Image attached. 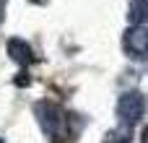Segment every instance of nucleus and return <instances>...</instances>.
I'll list each match as a JSON object with an SVG mask.
<instances>
[{
	"instance_id": "1",
	"label": "nucleus",
	"mask_w": 148,
	"mask_h": 143,
	"mask_svg": "<svg viewBox=\"0 0 148 143\" xmlns=\"http://www.w3.org/2000/svg\"><path fill=\"white\" fill-rule=\"evenodd\" d=\"M143 115H146V96L140 91H125L117 99V117L122 120V125H135L140 122Z\"/></svg>"
},
{
	"instance_id": "2",
	"label": "nucleus",
	"mask_w": 148,
	"mask_h": 143,
	"mask_svg": "<svg viewBox=\"0 0 148 143\" xmlns=\"http://www.w3.org/2000/svg\"><path fill=\"white\" fill-rule=\"evenodd\" d=\"M34 115H36L39 128L47 135H60V130H62V112H60V107L55 102H36L34 104Z\"/></svg>"
},
{
	"instance_id": "3",
	"label": "nucleus",
	"mask_w": 148,
	"mask_h": 143,
	"mask_svg": "<svg viewBox=\"0 0 148 143\" xmlns=\"http://www.w3.org/2000/svg\"><path fill=\"white\" fill-rule=\"evenodd\" d=\"M125 52L135 60L148 57V29L146 26H130L125 31Z\"/></svg>"
},
{
	"instance_id": "4",
	"label": "nucleus",
	"mask_w": 148,
	"mask_h": 143,
	"mask_svg": "<svg viewBox=\"0 0 148 143\" xmlns=\"http://www.w3.org/2000/svg\"><path fill=\"white\" fill-rule=\"evenodd\" d=\"M5 50H8V55H10V60L13 63H18V65H31L34 60H36V55H34V50H31V44L29 42H23V39H8V44H5Z\"/></svg>"
},
{
	"instance_id": "5",
	"label": "nucleus",
	"mask_w": 148,
	"mask_h": 143,
	"mask_svg": "<svg viewBox=\"0 0 148 143\" xmlns=\"http://www.w3.org/2000/svg\"><path fill=\"white\" fill-rule=\"evenodd\" d=\"M133 26H143L148 21V0H130V13H127Z\"/></svg>"
},
{
	"instance_id": "6",
	"label": "nucleus",
	"mask_w": 148,
	"mask_h": 143,
	"mask_svg": "<svg viewBox=\"0 0 148 143\" xmlns=\"http://www.w3.org/2000/svg\"><path fill=\"white\" fill-rule=\"evenodd\" d=\"M130 141H133V125H120L107 135L104 143H130Z\"/></svg>"
},
{
	"instance_id": "7",
	"label": "nucleus",
	"mask_w": 148,
	"mask_h": 143,
	"mask_svg": "<svg viewBox=\"0 0 148 143\" xmlns=\"http://www.w3.org/2000/svg\"><path fill=\"white\" fill-rule=\"evenodd\" d=\"M31 83V78H29V73L26 70H21L18 76H16V86H29Z\"/></svg>"
},
{
	"instance_id": "8",
	"label": "nucleus",
	"mask_w": 148,
	"mask_h": 143,
	"mask_svg": "<svg viewBox=\"0 0 148 143\" xmlns=\"http://www.w3.org/2000/svg\"><path fill=\"white\" fill-rule=\"evenodd\" d=\"M140 143H148V128H143V133H140Z\"/></svg>"
},
{
	"instance_id": "9",
	"label": "nucleus",
	"mask_w": 148,
	"mask_h": 143,
	"mask_svg": "<svg viewBox=\"0 0 148 143\" xmlns=\"http://www.w3.org/2000/svg\"><path fill=\"white\" fill-rule=\"evenodd\" d=\"M5 18V0H0V21Z\"/></svg>"
},
{
	"instance_id": "10",
	"label": "nucleus",
	"mask_w": 148,
	"mask_h": 143,
	"mask_svg": "<svg viewBox=\"0 0 148 143\" xmlns=\"http://www.w3.org/2000/svg\"><path fill=\"white\" fill-rule=\"evenodd\" d=\"M52 143H62V138L60 135H52Z\"/></svg>"
},
{
	"instance_id": "11",
	"label": "nucleus",
	"mask_w": 148,
	"mask_h": 143,
	"mask_svg": "<svg viewBox=\"0 0 148 143\" xmlns=\"http://www.w3.org/2000/svg\"><path fill=\"white\" fill-rule=\"evenodd\" d=\"M34 3H39V5H42V3H47V0H34Z\"/></svg>"
},
{
	"instance_id": "12",
	"label": "nucleus",
	"mask_w": 148,
	"mask_h": 143,
	"mask_svg": "<svg viewBox=\"0 0 148 143\" xmlns=\"http://www.w3.org/2000/svg\"><path fill=\"white\" fill-rule=\"evenodd\" d=\"M0 143H5V141H3V138H0Z\"/></svg>"
}]
</instances>
